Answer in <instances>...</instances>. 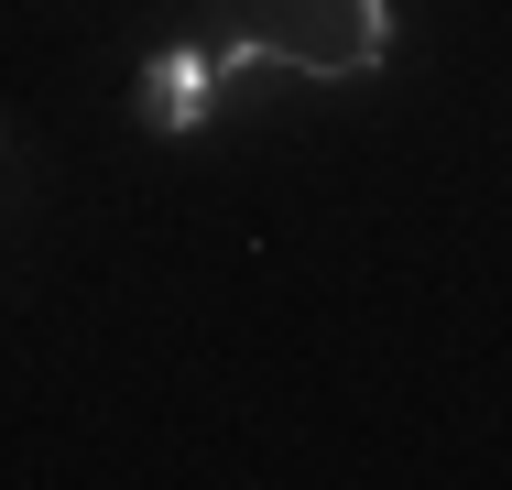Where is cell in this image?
<instances>
[{
    "label": "cell",
    "mask_w": 512,
    "mask_h": 490,
    "mask_svg": "<svg viewBox=\"0 0 512 490\" xmlns=\"http://www.w3.org/2000/svg\"><path fill=\"white\" fill-rule=\"evenodd\" d=\"M218 109V55H153L142 66V131H197Z\"/></svg>",
    "instance_id": "obj_2"
},
{
    "label": "cell",
    "mask_w": 512,
    "mask_h": 490,
    "mask_svg": "<svg viewBox=\"0 0 512 490\" xmlns=\"http://www.w3.org/2000/svg\"><path fill=\"white\" fill-rule=\"evenodd\" d=\"M251 44L262 66H295V77H371L393 55V11L382 0H251Z\"/></svg>",
    "instance_id": "obj_1"
}]
</instances>
